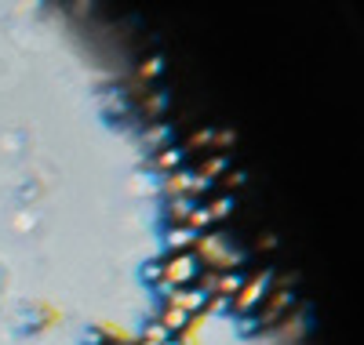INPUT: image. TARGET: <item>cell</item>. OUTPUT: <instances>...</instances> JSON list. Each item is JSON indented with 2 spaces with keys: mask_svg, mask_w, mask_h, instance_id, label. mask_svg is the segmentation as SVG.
I'll list each match as a JSON object with an SVG mask.
<instances>
[{
  "mask_svg": "<svg viewBox=\"0 0 364 345\" xmlns=\"http://www.w3.org/2000/svg\"><path fill=\"white\" fill-rule=\"evenodd\" d=\"M269 291V273L266 269H255V273H245V284H240V291L226 302V312L237 320H245L255 312V305L262 302V295Z\"/></svg>",
  "mask_w": 364,
  "mask_h": 345,
  "instance_id": "cell-1",
  "label": "cell"
},
{
  "mask_svg": "<svg viewBox=\"0 0 364 345\" xmlns=\"http://www.w3.org/2000/svg\"><path fill=\"white\" fill-rule=\"evenodd\" d=\"M164 262V284L168 288H193V276L200 273L193 251H178V255H161Z\"/></svg>",
  "mask_w": 364,
  "mask_h": 345,
  "instance_id": "cell-2",
  "label": "cell"
},
{
  "mask_svg": "<svg viewBox=\"0 0 364 345\" xmlns=\"http://www.w3.org/2000/svg\"><path fill=\"white\" fill-rule=\"evenodd\" d=\"M193 207H197V204H193L190 197H171V200H164V207H161V222H164V229L182 226V222H186V214H190Z\"/></svg>",
  "mask_w": 364,
  "mask_h": 345,
  "instance_id": "cell-3",
  "label": "cell"
},
{
  "mask_svg": "<svg viewBox=\"0 0 364 345\" xmlns=\"http://www.w3.org/2000/svg\"><path fill=\"white\" fill-rule=\"evenodd\" d=\"M124 341H132L120 327H113V324H95V327H87V334H84V345H124Z\"/></svg>",
  "mask_w": 364,
  "mask_h": 345,
  "instance_id": "cell-4",
  "label": "cell"
},
{
  "mask_svg": "<svg viewBox=\"0 0 364 345\" xmlns=\"http://www.w3.org/2000/svg\"><path fill=\"white\" fill-rule=\"evenodd\" d=\"M178 168H182V153H178L175 142L149 156V171H154V175H171V171H178Z\"/></svg>",
  "mask_w": 364,
  "mask_h": 345,
  "instance_id": "cell-5",
  "label": "cell"
},
{
  "mask_svg": "<svg viewBox=\"0 0 364 345\" xmlns=\"http://www.w3.org/2000/svg\"><path fill=\"white\" fill-rule=\"evenodd\" d=\"M193 247H197V233H190L186 226L164 229V255H178V251H193Z\"/></svg>",
  "mask_w": 364,
  "mask_h": 345,
  "instance_id": "cell-6",
  "label": "cell"
},
{
  "mask_svg": "<svg viewBox=\"0 0 364 345\" xmlns=\"http://www.w3.org/2000/svg\"><path fill=\"white\" fill-rule=\"evenodd\" d=\"M240 284H245V269H226V273L215 276V291H211V298L230 302V298L240 291Z\"/></svg>",
  "mask_w": 364,
  "mask_h": 345,
  "instance_id": "cell-7",
  "label": "cell"
},
{
  "mask_svg": "<svg viewBox=\"0 0 364 345\" xmlns=\"http://www.w3.org/2000/svg\"><path fill=\"white\" fill-rule=\"evenodd\" d=\"M190 185H193V175H190L186 168H178V171L164 175V182H161V197H164V200H171V197H186V193H190Z\"/></svg>",
  "mask_w": 364,
  "mask_h": 345,
  "instance_id": "cell-8",
  "label": "cell"
},
{
  "mask_svg": "<svg viewBox=\"0 0 364 345\" xmlns=\"http://www.w3.org/2000/svg\"><path fill=\"white\" fill-rule=\"evenodd\" d=\"M51 324H58V312L51 309V305H33V309H29V324H26V331L29 334H37V331H48Z\"/></svg>",
  "mask_w": 364,
  "mask_h": 345,
  "instance_id": "cell-9",
  "label": "cell"
},
{
  "mask_svg": "<svg viewBox=\"0 0 364 345\" xmlns=\"http://www.w3.org/2000/svg\"><path fill=\"white\" fill-rule=\"evenodd\" d=\"M182 226H186L190 233H197V236H204V233L215 229V222H211V214H208V207H204V204H197V207L186 214V222H182Z\"/></svg>",
  "mask_w": 364,
  "mask_h": 345,
  "instance_id": "cell-10",
  "label": "cell"
},
{
  "mask_svg": "<svg viewBox=\"0 0 364 345\" xmlns=\"http://www.w3.org/2000/svg\"><path fill=\"white\" fill-rule=\"evenodd\" d=\"M168 138H171V128H168V124H154V128H146V131H142V146H146L149 153H157V149L171 146Z\"/></svg>",
  "mask_w": 364,
  "mask_h": 345,
  "instance_id": "cell-11",
  "label": "cell"
},
{
  "mask_svg": "<svg viewBox=\"0 0 364 345\" xmlns=\"http://www.w3.org/2000/svg\"><path fill=\"white\" fill-rule=\"evenodd\" d=\"M142 280H146V288H149V291L164 284V262H161V255H157V258H149V262L142 265Z\"/></svg>",
  "mask_w": 364,
  "mask_h": 345,
  "instance_id": "cell-12",
  "label": "cell"
},
{
  "mask_svg": "<svg viewBox=\"0 0 364 345\" xmlns=\"http://www.w3.org/2000/svg\"><path fill=\"white\" fill-rule=\"evenodd\" d=\"M168 338H171V334H168V331H164V327H161L154 317L146 320V327H142V334H139V341H149V345H164Z\"/></svg>",
  "mask_w": 364,
  "mask_h": 345,
  "instance_id": "cell-13",
  "label": "cell"
},
{
  "mask_svg": "<svg viewBox=\"0 0 364 345\" xmlns=\"http://www.w3.org/2000/svg\"><path fill=\"white\" fill-rule=\"evenodd\" d=\"M164 95H161V91H154V95H149V91H146V102H142V109H146V120H157L161 116V109H164Z\"/></svg>",
  "mask_w": 364,
  "mask_h": 345,
  "instance_id": "cell-14",
  "label": "cell"
},
{
  "mask_svg": "<svg viewBox=\"0 0 364 345\" xmlns=\"http://www.w3.org/2000/svg\"><path fill=\"white\" fill-rule=\"evenodd\" d=\"M157 73H161V58H157V55L149 58V62H142V66H139V77H142V80H154Z\"/></svg>",
  "mask_w": 364,
  "mask_h": 345,
  "instance_id": "cell-15",
  "label": "cell"
},
{
  "mask_svg": "<svg viewBox=\"0 0 364 345\" xmlns=\"http://www.w3.org/2000/svg\"><path fill=\"white\" fill-rule=\"evenodd\" d=\"M164 345H197V334H171Z\"/></svg>",
  "mask_w": 364,
  "mask_h": 345,
  "instance_id": "cell-16",
  "label": "cell"
}]
</instances>
